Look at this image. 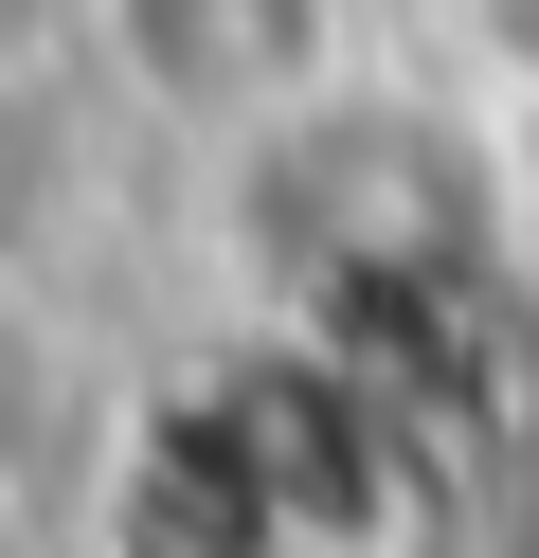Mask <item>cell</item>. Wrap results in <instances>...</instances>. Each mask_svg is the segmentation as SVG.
Masks as SVG:
<instances>
[{
	"instance_id": "6da1fadb",
	"label": "cell",
	"mask_w": 539,
	"mask_h": 558,
	"mask_svg": "<svg viewBox=\"0 0 539 558\" xmlns=\"http://www.w3.org/2000/svg\"><path fill=\"white\" fill-rule=\"evenodd\" d=\"M162 486L198 505V541H306V522L359 505V433H342V378L323 361H270V378H216L198 414L162 433Z\"/></svg>"
},
{
	"instance_id": "7a4b0ae2",
	"label": "cell",
	"mask_w": 539,
	"mask_h": 558,
	"mask_svg": "<svg viewBox=\"0 0 539 558\" xmlns=\"http://www.w3.org/2000/svg\"><path fill=\"white\" fill-rule=\"evenodd\" d=\"M503 181H522V234H539V126H522V162H503Z\"/></svg>"
},
{
	"instance_id": "3957f363",
	"label": "cell",
	"mask_w": 539,
	"mask_h": 558,
	"mask_svg": "<svg viewBox=\"0 0 539 558\" xmlns=\"http://www.w3.org/2000/svg\"><path fill=\"white\" fill-rule=\"evenodd\" d=\"M503 558H539V505H522V522H503Z\"/></svg>"
}]
</instances>
